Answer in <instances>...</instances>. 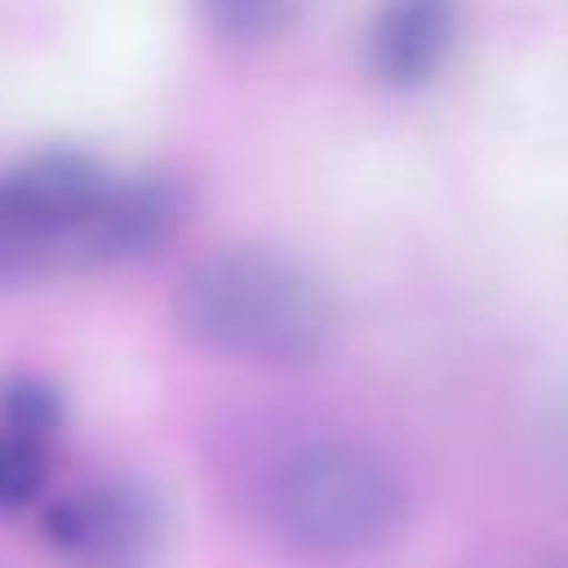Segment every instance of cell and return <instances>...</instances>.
<instances>
[{"mask_svg": "<svg viewBox=\"0 0 568 568\" xmlns=\"http://www.w3.org/2000/svg\"><path fill=\"white\" fill-rule=\"evenodd\" d=\"M178 217L182 200L160 178H120L75 146L27 151L0 169V280L133 262Z\"/></svg>", "mask_w": 568, "mask_h": 568, "instance_id": "6da1fadb", "label": "cell"}, {"mask_svg": "<svg viewBox=\"0 0 568 568\" xmlns=\"http://www.w3.org/2000/svg\"><path fill=\"white\" fill-rule=\"evenodd\" d=\"M173 328L213 355L248 364H311L337 342V302L302 262L226 248L195 262L169 302Z\"/></svg>", "mask_w": 568, "mask_h": 568, "instance_id": "7a4b0ae2", "label": "cell"}, {"mask_svg": "<svg viewBox=\"0 0 568 568\" xmlns=\"http://www.w3.org/2000/svg\"><path fill=\"white\" fill-rule=\"evenodd\" d=\"M266 519L311 559H368L399 541L408 484L359 439H302L266 479Z\"/></svg>", "mask_w": 568, "mask_h": 568, "instance_id": "3957f363", "label": "cell"}, {"mask_svg": "<svg viewBox=\"0 0 568 568\" xmlns=\"http://www.w3.org/2000/svg\"><path fill=\"white\" fill-rule=\"evenodd\" d=\"M44 537L84 564H129L155 537V510L138 488L93 484L44 510Z\"/></svg>", "mask_w": 568, "mask_h": 568, "instance_id": "277c9868", "label": "cell"}, {"mask_svg": "<svg viewBox=\"0 0 568 568\" xmlns=\"http://www.w3.org/2000/svg\"><path fill=\"white\" fill-rule=\"evenodd\" d=\"M457 44V13L439 0H404L377 9L368 27V67L390 89L430 84Z\"/></svg>", "mask_w": 568, "mask_h": 568, "instance_id": "5b68a950", "label": "cell"}, {"mask_svg": "<svg viewBox=\"0 0 568 568\" xmlns=\"http://www.w3.org/2000/svg\"><path fill=\"white\" fill-rule=\"evenodd\" d=\"M62 426V395L36 377V373H13L0 382V430L31 439V444H49Z\"/></svg>", "mask_w": 568, "mask_h": 568, "instance_id": "8992f818", "label": "cell"}, {"mask_svg": "<svg viewBox=\"0 0 568 568\" xmlns=\"http://www.w3.org/2000/svg\"><path fill=\"white\" fill-rule=\"evenodd\" d=\"M44 488V448L0 430V515L27 510Z\"/></svg>", "mask_w": 568, "mask_h": 568, "instance_id": "52a82bcc", "label": "cell"}, {"mask_svg": "<svg viewBox=\"0 0 568 568\" xmlns=\"http://www.w3.org/2000/svg\"><path fill=\"white\" fill-rule=\"evenodd\" d=\"M288 13H293L288 4H271V0H231V4L204 9V18L213 27H222L226 36H235V40H262L275 27H284Z\"/></svg>", "mask_w": 568, "mask_h": 568, "instance_id": "ba28073f", "label": "cell"}, {"mask_svg": "<svg viewBox=\"0 0 568 568\" xmlns=\"http://www.w3.org/2000/svg\"><path fill=\"white\" fill-rule=\"evenodd\" d=\"M546 568H559V564H546Z\"/></svg>", "mask_w": 568, "mask_h": 568, "instance_id": "9c48e42d", "label": "cell"}]
</instances>
